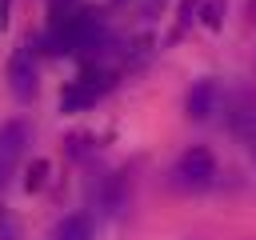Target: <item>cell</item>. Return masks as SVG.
Instances as JSON below:
<instances>
[{
	"mask_svg": "<svg viewBox=\"0 0 256 240\" xmlns=\"http://www.w3.org/2000/svg\"><path fill=\"white\" fill-rule=\"evenodd\" d=\"M212 180H216V160L208 148H188L172 168V184L184 192H204L212 188Z\"/></svg>",
	"mask_w": 256,
	"mask_h": 240,
	"instance_id": "obj_1",
	"label": "cell"
},
{
	"mask_svg": "<svg viewBox=\"0 0 256 240\" xmlns=\"http://www.w3.org/2000/svg\"><path fill=\"white\" fill-rule=\"evenodd\" d=\"M108 88H112V72H84V76L72 80L68 92L60 96V112H80V108L96 104Z\"/></svg>",
	"mask_w": 256,
	"mask_h": 240,
	"instance_id": "obj_2",
	"label": "cell"
},
{
	"mask_svg": "<svg viewBox=\"0 0 256 240\" xmlns=\"http://www.w3.org/2000/svg\"><path fill=\"white\" fill-rule=\"evenodd\" d=\"M8 80H12V92L20 100H32L36 96V56H32V44H20L8 60Z\"/></svg>",
	"mask_w": 256,
	"mask_h": 240,
	"instance_id": "obj_3",
	"label": "cell"
},
{
	"mask_svg": "<svg viewBox=\"0 0 256 240\" xmlns=\"http://www.w3.org/2000/svg\"><path fill=\"white\" fill-rule=\"evenodd\" d=\"M24 140H28L24 124H4V128H0V184H4V176L16 168V160L24 156Z\"/></svg>",
	"mask_w": 256,
	"mask_h": 240,
	"instance_id": "obj_4",
	"label": "cell"
},
{
	"mask_svg": "<svg viewBox=\"0 0 256 240\" xmlns=\"http://www.w3.org/2000/svg\"><path fill=\"white\" fill-rule=\"evenodd\" d=\"M216 108V84L212 80H196L192 92H188V116L192 120H208Z\"/></svg>",
	"mask_w": 256,
	"mask_h": 240,
	"instance_id": "obj_5",
	"label": "cell"
},
{
	"mask_svg": "<svg viewBox=\"0 0 256 240\" xmlns=\"http://www.w3.org/2000/svg\"><path fill=\"white\" fill-rule=\"evenodd\" d=\"M56 240H92V220L88 216H64L56 228Z\"/></svg>",
	"mask_w": 256,
	"mask_h": 240,
	"instance_id": "obj_6",
	"label": "cell"
},
{
	"mask_svg": "<svg viewBox=\"0 0 256 240\" xmlns=\"http://www.w3.org/2000/svg\"><path fill=\"white\" fill-rule=\"evenodd\" d=\"M200 8H204L200 0H180V20H176V36H180V32H184V28H188V24L196 20V16H200Z\"/></svg>",
	"mask_w": 256,
	"mask_h": 240,
	"instance_id": "obj_7",
	"label": "cell"
},
{
	"mask_svg": "<svg viewBox=\"0 0 256 240\" xmlns=\"http://www.w3.org/2000/svg\"><path fill=\"white\" fill-rule=\"evenodd\" d=\"M44 180H48V160H36V164L28 168V180H24V188H28V192H36V188H44Z\"/></svg>",
	"mask_w": 256,
	"mask_h": 240,
	"instance_id": "obj_8",
	"label": "cell"
},
{
	"mask_svg": "<svg viewBox=\"0 0 256 240\" xmlns=\"http://www.w3.org/2000/svg\"><path fill=\"white\" fill-rule=\"evenodd\" d=\"M200 20H204L208 28H220V20H224V0H208V4L200 8Z\"/></svg>",
	"mask_w": 256,
	"mask_h": 240,
	"instance_id": "obj_9",
	"label": "cell"
},
{
	"mask_svg": "<svg viewBox=\"0 0 256 240\" xmlns=\"http://www.w3.org/2000/svg\"><path fill=\"white\" fill-rule=\"evenodd\" d=\"M8 4L12 0H0V24H8Z\"/></svg>",
	"mask_w": 256,
	"mask_h": 240,
	"instance_id": "obj_10",
	"label": "cell"
},
{
	"mask_svg": "<svg viewBox=\"0 0 256 240\" xmlns=\"http://www.w3.org/2000/svg\"><path fill=\"white\" fill-rule=\"evenodd\" d=\"M156 4H160V0H144V8H148V12H152V8H156Z\"/></svg>",
	"mask_w": 256,
	"mask_h": 240,
	"instance_id": "obj_11",
	"label": "cell"
}]
</instances>
